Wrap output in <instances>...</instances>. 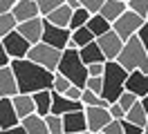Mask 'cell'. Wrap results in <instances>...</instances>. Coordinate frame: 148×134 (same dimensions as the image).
Returning <instances> with one entry per match:
<instances>
[{"mask_svg": "<svg viewBox=\"0 0 148 134\" xmlns=\"http://www.w3.org/2000/svg\"><path fill=\"white\" fill-rule=\"evenodd\" d=\"M146 18H148V16H146Z\"/></svg>", "mask_w": 148, "mask_h": 134, "instance_id": "681fc988", "label": "cell"}, {"mask_svg": "<svg viewBox=\"0 0 148 134\" xmlns=\"http://www.w3.org/2000/svg\"><path fill=\"white\" fill-rule=\"evenodd\" d=\"M123 118H128V121H132V123H137V125H141V127H144V125H146L148 114H146V110H144V105H141V101H137L135 105L130 107Z\"/></svg>", "mask_w": 148, "mask_h": 134, "instance_id": "484cf974", "label": "cell"}, {"mask_svg": "<svg viewBox=\"0 0 148 134\" xmlns=\"http://www.w3.org/2000/svg\"><path fill=\"white\" fill-rule=\"evenodd\" d=\"M81 2V7H85L90 14H97L99 9H101V5L106 2V0H79Z\"/></svg>", "mask_w": 148, "mask_h": 134, "instance_id": "74e56055", "label": "cell"}, {"mask_svg": "<svg viewBox=\"0 0 148 134\" xmlns=\"http://www.w3.org/2000/svg\"><path fill=\"white\" fill-rule=\"evenodd\" d=\"M85 25H88V29H90V31L94 34V38L112 29V22L108 20V18H103L99 11H97V14H92V16L88 18V22H85Z\"/></svg>", "mask_w": 148, "mask_h": 134, "instance_id": "cb8c5ba5", "label": "cell"}, {"mask_svg": "<svg viewBox=\"0 0 148 134\" xmlns=\"http://www.w3.org/2000/svg\"><path fill=\"white\" fill-rule=\"evenodd\" d=\"M85 87L92 89V92H97V94H101V89H103V76H88Z\"/></svg>", "mask_w": 148, "mask_h": 134, "instance_id": "d590c367", "label": "cell"}, {"mask_svg": "<svg viewBox=\"0 0 148 134\" xmlns=\"http://www.w3.org/2000/svg\"><path fill=\"white\" fill-rule=\"evenodd\" d=\"M16 29H18L32 45L38 43V40L43 38V16H34V18H29V20H23V22L16 25Z\"/></svg>", "mask_w": 148, "mask_h": 134, "instance_id": "4fadbf2b", "label": "cell"}, {"mask_svg": "<svg viewBox=\"0 0 148 134\" xmlns=\"http://www.w3.org/2000/svg\"><path fill=\"white\" fill-rule=\"evenodd\" d=\"M70 85H72V80H70V78H65L63 74L54 71V83H52V89H54V92H58V94H65Z\"/></svg>", "mask_w": 148, "mask_h": 134, "instance_id": "1f68e13d", "label": "cell"}, {"mask_svg": "<svg viewBox=\"0 0 148 134\" xmlns=\"http://www.w3.org/2000/svg\"><path fill=\"white\" fill-rule=\"evenodd\" d=\"M2 45H5V49L9 54V58H27V52L32 47V43L20 34L18 29H14L7 36H2Z\"/></svg>", "mask_w": 148, "mask_h": 134, "instance_id": "ba28073f", "label": "cell"}, {"mask_svg": "<svg viewBox=\"0 0 148 134\" xmlns=\"http://www.w3.org/2000/svg\"><path fill=\"white\" fill-rule=\"evenodd\" d=\"M126 89H130L132 94H137L139 98L148 94V71L132 69L126 78Z\"/></svg>", "mask_w": 148, "mask_h": 134, "instance_id": "9a60e30c", "label": "cell"}, {"mask_svg": "<svg viewBox=\"0 0 148 134\" xmlns=\"http://www.w3.org/2000/svg\"><path fill=\"white\" fill-rule=\"evenodd\" d=\"M16 5V0H0V14H9Z\"/></svg>", "mask_w": 148, "mask_h": 134, "instance_id": "ee69618b", "label": "cell"}, {"mask_svg": "<svg viewBox=\"0 0 148 134\" xmlns=\"http://www.w3.org/2000/svg\"><path fill=\"white\" fill-rule=\"evenodd\" d=\"M63 132L65 134H83V132H88L85 107L83 110H72V112L63 114Z\"/></svg>", "mask_w": 148, "mask_h": 134, "instance_id": "8fae6325", "label": "cell"}, {"mask_svg": "<svg viewBox=\"0 0 148 134\" xmlns=\"http://www.w3.org/2000/svg\"><path fill=\"white\" fill-rule=\"evenodd\" d=\"M79 56H81V61H83L85 65H90V63H106V56H103L97 38L90 40L88 45H83V47H79Z\"/></svg>", "mask_w": 148, "mask_h": 134, "instance_id": "ffe728a7", "label": "cell"}, {"mask_svg": "<svg viewBox=\"0 0 148 134\" xmlns=\"http://www.w3.org/2000/svg\"><path fill=\"white\" fill-rule=\"evenodd\" d=\"M11 103H14V107H16V114H18V118L32 114V112H36L34 96H32V94H27V92H18V94H14V96H11Z\"/></svg>", "mask_w": 148, "mask_h": 134, "instance_id": "d6986e66", "label": "cell"}, {"mask_svg": "<svg viewBox=\"0 0 148 134\" xmlns=\"http://www.w3.org/2000/svg\"><path fill=\"white\" fill-rule=\"evenodd\" d=\"M34 96V105H36V112L40 116H45L52 112V89H38L32 94Z\"/></svg>", "mask_w": 148, "mask_h": 134, "instance_id": "603a6c76", "label": "cell"}, {"mask_svg": "<svg viewBox=\"0 0 148 134\" xmlns=\"http://www.w3.org/2000/svg\"><path fill=\"white\" fill-rule=\"evenodd\" d=\"M126 2H128V0H126Z\"/></svg>", "mask_w": 148, "mask_h": 134, "instance_id": "c3c4849f", "label": "cell"}, {"mask_svg": "<svg viewBox=\"0 0 148 134\" xmlns=\"http://www.w3.org/2000/svg\"><path fill=\"white\" fill-rule=\"evenodd\" d=\"M90 40H94V34L88 29V25L76 27V29H72V36H70L67 47H83V45H88Z\"/></svg>", "mask_w": 148, "mask_h": 134, "instance_id": "d4e9b609", "label": "cell"}, {"mask_svg": "<svg viewBox=\"0 0 148 134\" xmlns=\"http://www.w3.org/2000/svg\"><path fill=\"white\" fill-rule=\"evenodd\" d=\"M121 125H123V134H144V127L128 121V118H121Z\"/></svg>", "mask_w": 148, "mask_h": 134, "instance_id": "8d00e7d4", "label": "cell"}, {"mask_svg": "<svg viewBox=\"0 0 148 134\" xmlns=\"http://www.w3.org/2000/svg\"><path fill=\"white\" fill-rule=\"evenodd\" d=\"M72 11L74 9L67 5V2H63V5H58L56 9H52L49 14H45V20H49V22H54V25L58 27H67L70 25V18H72Z\"/></svg>", "mask_w": 148, "mask_h": 134, "instance_id": "44dd1931", "label": "cell"}, {"mask_svg": "<svg viewBox=\"0 0 148 134\" xmlns=\"http://www.w3.org/2000/svg\"><path fill=\"white\" fill-rule=\"evenodd\" d=\"M144 20H146V18L139 16L137 11L126 9V11H123V14H121V16L112 22V29H114V31L123 38V40H128L130 36H135V34L139 31V27L144 25Z\"/></svg>", "mask_w": 148, "mask_h": 134, "instance_id": "8992f818", "label": "cell"}, {"mask_svg": "<svg viewBox=\"0 0 148 134\" xmlns=\"http://www.w3.org/2000/svg\"><path fill=\"white\" fill-rule=\"evenodd\" d=\"M9 65L16 74L18 92L34 94L38 89H52V83H54V71L52 69L29 61V58H11Z\"/></svg>", "mask_w": 148, "mask_h": 134, "instance_id": "6da1fadb", "label": "cell"}, {"mask_svg": "<svg viewBox=\"0 0 148 134\" xmlns=\"http://www.w3.org/2000/svg\"><path fill=\"white\" fill-rule=\"evenodd\" d=\"M128 9L137 11L139 16H148V0H128Z\"/></svg>", "mask_w": 148, "mask_h": 134, "instance_id": "e575fe53", "label": "cell"}, {"mask_svg": "<svg viewBox=\"0 0 148 134\" xmlns=\"http://www.w3.org/2000/svg\"><path fill=\"white\" fill-rule=\"evenodd\" d=\"M114 61H119V65H123L128 71H132V69L148 71V52H146V47L141 45L137 34L130 36L128 40H123V47H121L119 56Z\"/></svg>", "mask_w": 148, "mask_h": 134, "instance_id": "277c9868", "label": "cell"}, {"mask_svg": "<svg viewBox=\"0 0 148 134\" xmlns=\"http://www.w3.org/2000/svg\"><path fill=\"white\" fill-rule=\"evenodd\" d=\"M45 123L49 134H63V116L61 114H54V112L45 114Z\"/></svg>", "mask_w": 148, "mask_h": 134, "instance_id": "f1b7e54d", "label": "cell"}, {"mask_svg": "<svg viewBox=\"0 0 148 134\" xmlns=\"http://www.w3.org/2000/svg\"><path fill=\"white\" fill-rule=\"evenodd\" d=\"M130 71L119 65V61H106V67H103V89H101V96L112 103L117 101L119 94L126 89V78H128Z\"/></svg>", "mask_w": 148, "mask_h": 134, "instance_id": "3957f363", "label": "cell"}, {"mask_svg": "<svg viewBox=\"0 0 148 134\" xmlns=\"http://www.w3.org/2000/svg\"><path fill=\"white\" fill-rule=\"evenodd\" d=\"M20 118L16 114V107L11 103V96H0V132H5L11 125H18Z\"/></svg>", "mask_w": 148, "mask_h": 134, "instance_id": "5bb4252c", "label": "cell"}, {"mask_svg": "<svg viewBox=\"0 0 148 134\" xmlns=\"http://www.w3.org/2000/svg\"><path fill=\"white\" fill-rule=\"evenodd\" d=\"M38 2V11H40V16H45V14H49L52 9H56L58 5H63L65 0H36Z\"/></svg>", "mask_w": 148, "mask_h": 134, "instance_id": "836d02e7", "label": "cell"}, {"mask_svg": "<svg viewBox=\"0 0 148 134\" xmlns=\"http://www.w3.org/2000/svg\"><path fill=\"white\" fill-rule=\"evenodd\" d=\"M11 58L9 54H7V49H5V45H2V40H0V67H5V65H9Z\"/></svg>", "mask_w": 148, "mask_h": 134, "instance_id": "7bdbcfd3", "label": "cell"}, {"mask_svg": "<svg viewBox=\"0 0 148 134\" xmlns=\"http://www.w3.org/2000/svg\"><path fill=\"white\" fill-rule=\"evenodd\" d=\"M103 67H106V63H90L88 65V76H103Z\"/></svg>", "mask_w": 148, "mask_h": 134, "instance_id": "ab89813d", "label": "cell"}, {"mask_svg": "<svg viewBox=\"0 0 148 134\" xmlns=\"http://www.w3.org/2000/svg\"><path fill=\"white\" fill-rule=\"evenodd\" d=\"M16 18L11 16V11L9 14H0V40H2V36H7L9 31H14L16 29Z\"/></svg>", "mask_w": 148, "mask_h": 134, "instance_id": "f546056e", "label": "cell"}, {"mask_svg": "<svg viewBox=\"0 0 148 134\" xmlns=\"http://www.w3.org/2000/svg\"><path fill=\"white\" fill-rule=\"evenodd\" d=\"M92 16V14H90V11H88V9L85 7H76L72 11V18H70V31H72V29H76V27H83L85 22H88V18Z\"/></svg>", "mask_w": 148, "mask_h": 134, "instance_id": "4316f807", "label": "cell"}, {"mask_svg": "<svg viewBox=\"0 0 148 134\" xmlns=\"http://www.w3.org/2000/svg\"><path fill=\"white\" fill-rule=\"evenodd\" d=\"M56 71L63 74L65 78H70L74 85L85 87V80H88V65L81 61L79 47H65L63 54H61V61H58Z\"/></svg>", "mask_w": 148, "mask_h": 134, "instance_id": "7a4b0ae2", "label": "cell"}, {"mask_svg": "<svg viewBox=\"0 0 148 134\" xmlns=\"http://www.w3.org/2000/svg\"><path fill=\"white\" fill-rule=\"evenodd\" d=\"M139 101H141V105H144V110H146V114H148V94H146V96H141Z\"/></svg>", "mask_w": 148, "mask_h": 134, "instance_id": "bcb514c9", "label": "cell"}, {"mask_svg": "<svg viewBox=\"0 0 148 134\" xmlns=\"http://www.w3.org/2000/svg\"><path fill=\"white\" fill-rule=\"evenodd\" d=\"M126 9H128V2H126V0H106L101 5V9H99V14H101L103 18H108L110 22H114Z\"/></svg>", "mask_w": 148, "mask_h": 134, "instance_id": "7402d4cb", "label": "cell"}, {"mask_svg": "<svg viewBox=\"0 0 148 134\" xmlns=\"http://www.w3.org/2000/svg\"><path fill=\"white\" fill-rule=\"evenodd\" d=\"M0 134H25V127L18 123V125H11V127H7L5 132H0Z\"/></svg>", "mask_w": 148, "mask_h": 134, "instance_id": "f6af8a7d", "label": "cell"}, {"mask_svg": "<svg viewBox=\"0 0 148 134\" xmlns=\"http://www.w3.org/2000/svg\"><path fill=\"white\" fill-rule=\"evenodd\" d=\"M20 125L25 127V134H49L47 132L45 116H40L38 112H32V114L23 116V118H20Z\"/></svg>", "mask_w": 148, "mask_h": 134, "instance_id": "ac0fdd59", "label": "cell"}, {"mask_svg": "<svg viewBox=\"0 0 148 134\" xmlns=\"http://www.w3.org/2000/svg\"><path fill=\"white\" fill-rule=\"evenodd\" d=\"M85 118H88V132L99 134L112 116H110V110L103 105H85Z\"/></svg>", "mask_w": 148, "mask_h": 134, "instance_id": "9c48e42d", "label": "cell"}, {"mask_svg": "<svg viewBox=\"0 0 148 134\" xmlns=\"http://www.w3.org/2000/svg\"><path fill=\"white\" fill-rule=\"evenodd\" d=\"M18 94V83H16V74L11 69V65L0 67V96H14Z\"/></svg>", "mask_w": 148, "mask_h": 134, "instance_id": "e0dca14e", "label": "cell"}, {"mask_svg": "<svg viewBox=\"0 0 148 134\" xmlns=\"http://www.w3.org/2000/svg\"><path fill=\"white\" fill-rule=\"evenodd\" d=\"M101 134H123V125H121V118H110L108 123L103 125Z\"/></svg>", "mask_w": 148, "mask_h": 134, "instance_id": "d6a6232c", "label": "cell"}, {"mask_svg": "<svg viewBox=\"0 0 148 134\" xmlns=\"http://www.w3.org/2000/svg\"><path fill=\"white\" fill-rule=\"evenodd\" d=\"M108 110H110V116H112V118H123V116H126V110H123L117 101H112L110 105H108Z\"/></svg>", "mask_w": 148, "mask_h": 134, "instance_id": "f35d334b", "label": "cell"}, {"mask_svg": "<svg viewBox=\"0 0 148 134\" xmlns=\"http://www.w3.org/2000/svg\"><path fill=\"white\" fill-rule=\"evenodd\" d=\"M61 54H63V49H58L54 45L45 43V40H38V43H34L29 47L27 58L34 61V63H38V65H43V67H47V69L56 71L58 61H61Z\"/></svg>", "mask_w": 148, "mask_h": 134, "instance_id": "5b68a950", "label": "cell"}, {"mask_svg": "<svg viewBox=\"0 0 148 134\" xmlns=\"http://www.w3.org/2000/svg\"><path fill=\"white\" fill-rule=\"evenodd\" d=\"M137 101H139V96H137V94H132L130 89H123V92L119 94V98H117V103H119V105L123 107L126 112H128V110H130L132 105H135Z\"/></svg>", "mask_w": 148, "mask_h": 134, "instance_id": "4dcf8cb0", "label": "cell"}, {"mask_svg": "<svg viewBox=\"0 0 148 134\" xmlns=\"http://www.w3.org/2000/svg\"><path fill=\"white\" fill-rule=\"evenodd\" d=\"M81 101H83V105H103V107L110 105L101 94H97V92H92L88 87H83V92H81Z\"/></svg>", "mask_w": 148, "mask_h": 134, "instance_id": "83f0119b", "label": "cell"}, {"mask_svg": "<svg viewBox=\"0 0 148 134\" xmlns=\"http://www.w3.org/2000/svg\"><path fill=\"white\" fill-rule=\"evenodd\" d=\"M83 101L81 98H67L65 94H58L52 89V112L54 114H67V112H72V110H83Z\"/></svg>", "mask_w": 148, "mask_h": 134, "instance_id": "7c38bea8", "label": "cell"}, {"mask_svg": "<svg viewBox=\"0 0 148 134\" xmlns=\"http://www.w3.org/2000/svg\"><path fill=\"white\" fill-rule=\"evenodd\" d=\"M65 2H67V5H70V7H72V9L81 7V2H79V0H65Z\"/></svg>", "mask_w": 148, "mask_h": 134, "instance_id": "7dc6e473", "label": "cell"}, {"mask_svg": "<svg viewBox=\"0 0 148 134\" xmlns=\"http://www.w3.org/2000/svg\"><path fill=\"white\" fill-rule=\"evenodd\" d=\"M137 36H139V40H141V45L146 47V52H148V18H146V20H144V25L139 27Z\"/></svg>", "mask_w": 148, "mask_h": 134, "instance_id": "60d3db41", "label": "cell"}, {"mask_svg": "<svg viewBox=\"0 0 148 134\" xmlns=\"http://www.w3.org/2000/svg\"><path fill=\"white\" fill-rule=\"evenodd\" d=\"M11 16L16 18V22H23V20H29L34 16H40L38 2L36 0H16V5L11 9Z\"/></svg>", "mask_w": 148, "mask_h": 134, "instance_id": "2e32d148", "label": "cell"}, {"mask_svg": "<svg viewBox=\"0 0 148 134\" xmlns=\"http://www.w3.org/2000/svg\"><path fill=\"white\" fill-rule=\"evenodd\" d=\"M97 43H99V47H101L106 61H114V58L119 56L121 47H123V38H121L114 29H110V31H106V34L97 36Z\"/></svg>", "mask_w": 148, "mask_h": 134, "instance_id": "30bf717a", "label": "cell"}, {"mask_svg": "<svg viewBox=\"0 0 148 134\" xmlns=\"http://www.w3.org/2000/svg\"><path fill=\"white\" fill-rule=\"evenodd\" d=\"M70 36H72L70 27H58V25H54V22H49V20L43 18V38L40 40L54 45L58 49H65L67 43H70Z\"/></svg>", "mask_w": 148, "mask_h": 134, "instance_id": "52a82bcc", "label": "cell"}, {"mask_svg": "<svg viewBox=\"0 0 148 134\" xmlns=\"http://www.w3.org/2000/svg\"><path fill=\"white\" fill-rule=\"evenodd\" d=\"M81 92H83V87H79V85H70L67 87V92H65V96L67 98H81Z\"/></svg>", "mask_w": 148, "mask_h": 134, "instance_id": "b9f144b4", "label": "cell"}]
</instances>
